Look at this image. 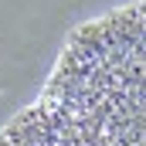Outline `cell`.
I'll use <instances>...</instances> for the list:
<instances>
[{"label": "cell", "instance_id": "cell-1", "mask_svg": "<svg viewBox=\"0 0 146 146\" xmlns=\"http://www.w3.org/2000/svg\"><path fill=\"white\" fill-rule=\"evenodd\" d=\"M0 146H102L95 133L51 95L24 109L10 126L0 129Z\"/></svg>", "mask_w": 146, "mask_h": 146}]
</instances>
